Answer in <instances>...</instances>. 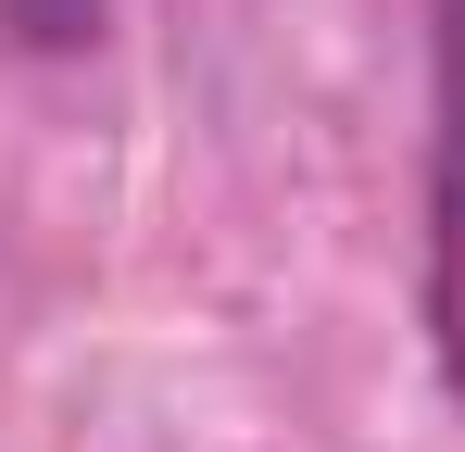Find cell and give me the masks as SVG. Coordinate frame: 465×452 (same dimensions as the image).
<instances>
[{
  "mask_svg": "<svg viewBox=\"0 0 465 452\" xmlns=\"http://www.w3.org/2000/svg\"><path fill=\"white\" fill-rule=\"evenodd\" d=\"M428 352L465 402V0H428Z\"/></svg>",
  "mask_w": 465,
  "mask_h": 452,
  "instance_id": "6da1fadb",
  "label": "cell"
},
{
  "mask_svg": "<svg viewBox=\"0 0 465 452\" xmlns=\"http://www.w3.org/2000/svg\"><path fill=\"white\" fill-rule=\"evenodd\" d=\"M88 13H101V0H0V38H25V51H76Z\"/></svg>",
  "mask_w": 465,
  "mask_h": 452,
  "instance_id": "7a4b0ae2",
  "label": "cell"
}]
</instances>
